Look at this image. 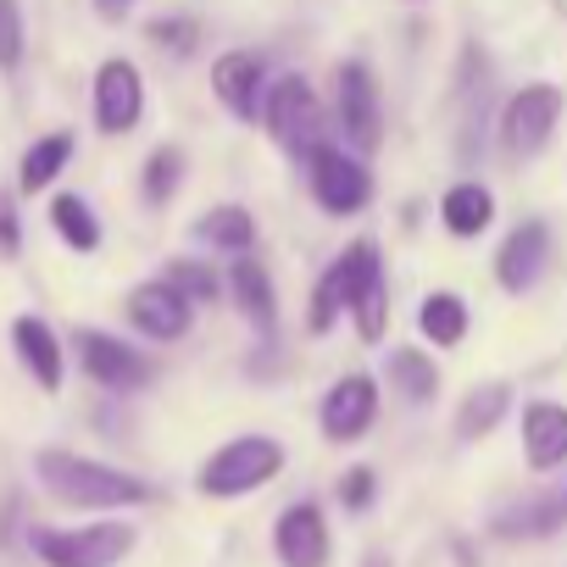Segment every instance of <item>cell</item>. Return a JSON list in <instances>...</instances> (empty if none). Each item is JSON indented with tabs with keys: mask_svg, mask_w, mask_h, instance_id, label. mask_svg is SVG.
Returning a JSON list of instances; mask_svg holds the SVG:
<instances>
[{
	"mask_svg": "<svg viewBox=\"0 0 567 567\" xmlns=\"http://www.w3.org/2000/svg\"><path fill=\"white\" fill-rule=\"evenodd\" d=\"M34 478L45 484L51 501L62 506H79V512H117V506H145L156 489L128 473V467H112V462H95V456H79V451H62V445H45L34 451Z\"/></svg>",
	"mask_w": 567,
	"mask_h": 567,
	"instance_id": "1",
	"label": "cell"
},
{
	"mask_svg": "<svg viewBox=\"0 0 567 567\" xmlns=\"http://www.w3.org/2000/svg\"><path fill=\"white\" fill-rule=\"evenodd\" d=\"M278 473H284V445L272 434H234L200 462L195 489L206 501H239V495L267 489Z\"/></svg>",
	"mask_w": 567,
	"mask_h": 567,
	"instance_id": "2",
	"label": "cell"
},
{
	"mask_svg": "<svg viewBox=\"0 0 567 567\" xmlns=\"http://www.w3.org/2000/svg\"><path fill=\"white\" fill-rule=\"evenodd\" d=\"M29 545L45 567H117L140 545V528L123 517H95L79 528H34Z\"/></svg>",
	"mask_w": 567,
	"mask_h": 567,
	"instance_id": "3",
	"label": "cell"
},
{
	"mask_svg": "<svg viewBox=\"0 0 567 567\" xmlns=\"http://www.w3.org/2000/svg\"><path fill=\"white\" fill-rule=\"evenodd\" d=\"M561 112H567V95H561L550 79H534V84L512 90V95H506V106H501V123H495L501 151H506L512 162L539 156V151L550 145V134H556Z\"/></svg>",
	"mask_w": 567,
	"mask_h": 567,
	"instance_id": "4",
	"label": "cell"
},
{
	"mask_svg": "<svg viewBox=\"0 0 567 567\" xmlns=\"http://www.w3.org/2000/svg\"><path fill=\"white\" fill-rule=\"evenodd\" d=\"M307 189H312V200L329 217H357L373 200V173H368L362 151L334 145V140H318L307 151Z\"/></svg>",
	"mask_w": 567,
	"mask_h": 567,
	"instance_id": "5",
	"label": "cell"
},
{
	"mask_svg": "<svg viewBox=\"0 0 567 567\" xmlns=\"http://www.w3.org/2000/svg\"><path fill=\"white\" fill-rule=\"evenodd\" d=\"M261 128L290 151V156H307L318 140H323V106L312 95V84L301 73H278L267 84V101H261Z\"/></svg>",
	"mask_w": 567,
	"mask_h": 567,
	"instance_id": "6",
	"label": "cell"
},
{
	"mask_svg": "<svg viewBox=\"0 0 567 567\" xmlns=\"http://www.w3.org/2000/svg\"><path fill=\"white\" fill-rule=\"evenodd\" d=\"M73 351H79V368L101 390H112V395H134V390H145L156 379V362L145 351H134L128 340L106 334V329H79L73 334Z\"/></svg>",
	"mask_w": 567,
	"mask_h": 567,
	"instance_id": "7",
	"label": "cell"
},
{
	"mask_svg": "<svg viewBox=\"0 0 567 567\" xmlns=\"http://www.w3.org/2000/svg\"><path fill=\"white\" fill-rule=\"evenodd\" d=\"M90 106H95V128H101L106 140L134 134L140 117H145V73H140L128 56H106V62L95 68Z\"/></svg>",
	"mask_w": 567,
	"mask_h": 567,
	"instance_id": "8",
	"label": "cell"
},
{
	"mask_svg": "<svg viewBox=\"0 0 567 567\" xmlns=\"http://www.w3.org/2000/svg\"><path fill=\"white\" fill-rule=\"evenodd\" d=\"M334 106H340V128H346V145L351 151H379L384 140V95H379V79L368 62H340L334 73Z\"/></svg>",
	"mask_w": 567,
	"mask_h": 567,
	"instance_id": "9",
	"label": "cell"
},
{
	"mask_svg": "<svg viewBox=\"0 0 567 567\" xmlns=\"http://www.w3.org/2000/svg\"><path fill=\"white\" fill-rule=\"evenodd\" d=\"M368 267H379V245L373 239H351L329 261V272L318 278V290H312V312H307V329L312 334H329L351 312V296H357V284L368 278Z\"/></svg>",
	"mask_w": 567,
	"mask_h": 567,
	"instance_id": "10",
	"label": "cell"
},
{
	"mask_svg": "<svg viewBox=\"0 0 567 567\" xmlns=\"http://www.w3.org/2000/svg\"><path fill=\"white\" fill-rule=\"evenodd\" d=\"M379 423V379L373 373H346L329 384L323 406H318V429L329 445H357L368 429Z\"/></svg>",
	"mask_w": 567,
	"mask_h": 567,
	"instance_id": "11",
	"label": "cell"
},
{
	"mask_svg": "<svg viewBox=\"0 0 567 567\" xmlns=\"http://www.w3.org/2000/svg\"><path fill=\"white\" fill-rule=\"evenodd\" d=\"M123 312H128V323H134L145 340H156V346L184 340V334H189V323H195V301H189V296H178L162 272H156V278H145V284H134V290L123 296Z\"/></svg>",
	"mask_w": 567,
	"mask_h": 567,
	"instance_id": "12",
	"label": "cell"
},
{
	"mask_svg": "<svg viewBox=\"0 0 567 567\" xmlns=\"http://www.w3.org/2000/svg\"><path fill=\"white\" fill-rule=\"evenodd\" d=\"M272 556L284 567H329L334 539H329V517H323L318 501H296V506L278 512V523H272Z\"/></svg>",
	"mask_w": 567,
	"mask_h": 567,
	"instance_id": "13",
	"label": "cell"
},
{
	"mask_svg": "<svg viewBox=\"0 0 567 567\" xmlns=\"http://www.w3.org/2000/svg\"><path fill=\"white\" fill-rule=\"evenodd\" d=\"M545 261H550V223L545 217H523L495 250V284L506 296H528L534 284L545 278Z\"/></svg>",
	"mask_w": 567,
	"mask_h": 567,
	"instance_id": "14",
	"label": "cell"
},
{
	"mask_svg": "<svg viewBox=\"0 0 567 567\" xmlns=\"http://www.w3.org/2000/svg\"><path fill=\"white\" fill-rule=\"evenodd\" d=\"M267 62L256 51H223L212 62V95L223 101L228 117L239 123H261V101H267Z\"/></svg>",
	"mask_w": 567,
	"mask_h": 567,
	"instance_id": "15",
	"label": "cell"
},
{
	"mask_svg": "<svg viewBox=\"0 0 567 567\" xmlns=\"http://www.w3.org/2000/svg\"><path fill=\"white\" fill-rule=\"evenodd\" d=\"M12 351H18L23 373H29L45 395L62 390V379H68V351H62V334H56L45 318L23 312V318L12 323Z\"/></svg>",
	"mask_w": 567,
	"mask_h": 567,
	"instance_id": "16",
	"label": "cell"
},
{
	"mask_svg": "<svg viewBox=\"0 0 567 567\" xmlns=\"http://www.w3.org/2000/svg\"><path fill=\"white\" fill-rule=\"evenodd\" d=\"M489 528L501 539H545V534L567 528V484H550V489H539V495H528L517 506H501L489 517Z\"/></svg>",
	"mask_w": 567,
	"mask_h": 567,
	"instance_id": "17",
	"label": "cell"
},
{
	"mask_svg": "<svg viewBox=\"0 0 567 567\" xmlns=\"http://www.w3.org/2000/svg\"><path fill=\"white\" fill-rule=\"evenodd\" d=\"M523 456L534 473L567 467V406L561 401H528L523 406Z\"/></svg>",
	"mask_w": 567,
	"mask_h": 567,
	"instance_id": "18",
	"label": "cell"
},
{
	"mask_svg": "<svg viewBox=\"0 0 567 567\" xmlns=\"http://www.w3.org/2000/svg\"><path fill=\"white\" fill-rule=\"evenodd\" d=\"M228 301L239 307L245 323H256L261 334H272V323H278V290H272V272L250 250L234 256V267H228Z\"/></svg>",
	"mask_w": 567,
	"mask_h": 567,
	"instance_id": "19",
	"label": "cell"
},
{
	"mask_svg": "<svg viewBox=\"0 0 567 567\" xmlns=\"http://www.w3.org/2000/svg\"><path fill=\"white\" fill-rule=\"evenodd\" d=\"M440 223H445V234H456V239H478V234L495 223V195H489L478 178H462V184H451V189L440 195Z\"/></svg>",
	"mask_w": 567,
	"mask_h": 567,
	"instance_id": "20",
	"label": "cell"
},
{
	"mask_svg": "<svg viewBox=\"0 0 567 567\" xmlns=\"http://www.w3.org/2000/svg\"><path fill=\"white\" fill-rule=\"evenodd\" d=\"M200 245H212V250H223V256H245V250H256V217L239 206V200H223V206H206L200 217H195V228H189Z\"/></svg>",
	"mask_w": 567,
	"mask_h": 567,
	"instance_id": "21",
	"label": "cell"
},
{
	"mask_svg": "<svg viewBox=\"0 0 567 567\" xmlns=\"http://www.w3.org/2000/svg\"><path fill=\"white\" fill-rule=\"evenodd\" d=\"M384 373H390V390L401 401H412V406H429L440 395V362L429 351H417V346H390Z\"/></svg>",
	"mask_w": 567,
	"mask_h": 567,
	"instance_id": "22",
	"label": "cell"
},
{
	"mask_svg": "<svg viewBox=\"0 0 567 567\" xmlns=\"http://www.w3.org/2000/svg\"><path fill=\"white\" fill-rule=\"evenodd\" d=\"M467 329H473V312H467V301H462L456 290L423 296V307H417V334L434 340V351H456V346L467 340Z\"/></svg>",
	"mask_w": 567,
	"mask_h": 567,
	"instance_id": "23",
	"label": "cell"
},
{
	"mask_svg": "<svg viewBox=\"0 0 567 567\" xmlns=\"http://www.w3.org/2000/svg\"><path fill=\"white\" fill-rule=\"evenodd\" d=\"M68 162H73V134H68V128L40 134V140L23 151V162H18V189H23V195L51 189V184L68 173Z\"/></svg>",
	"mask_w": 567,
	"mask_h": 567,
	"instance_id": "24",
	"label": "cell"
},
{
	"mask_svg": "<svg viewBox=\"0 0 567 567\" xmlns=\"http://www.w3.org/2000/svg\"><path fill=\"white\" fill-rule=\"evenodd\" d=\"M506 412H512V384L506 379H489V384L467 390L462 406H456V440H484Z\"/></svg>",
	"mask_w": 567,
	"mask_h": 567,
	"instance_id": "25",
	"label": "cell"
},
{
	"mask_svg": "<svg viewBox=\"0 0 567 567\" xmlns=\"http://www.w3.org/2000/svg\"><path fill=\"white\" fill-rule=\"evenodd\" d=\"M351 323H357V334L368 340V346H379L384 334H390V278H384V261L357 284V296H351V312H346Z\"/></svg>",
	"mask_w": 567,
	"mask_h": 567,
	"instance_id": "26",
	"label": "cell"
},
{
	"mask_svg": "<svg viewBox=\"0 0 567 567\" xmlns=\"http://www.w3.org/2000/svg\"><path fill=\"white\" fill-rule=\"evenodd\" d=\"M51 228L73 245V250H101V217H95V206L84 200V195H56L51 200Z\"/></svg>",
	"mask_w": 567,
	"mask_h": 567,
	"instance_id": "27",
	"label": "cell"
},
{
	"mask_svg": "<svg viewBox=\"0 0 567 567\" xmlns=\"http://www.w3.org/2000/svg\"><path fill=\"white\" fill-rule=\"evenodd\" d=\"M162 278L173 284L178 296H189L195 307H212V301L223 296V278H217V267H212V261H200V256H173V261L162 267Z\"/></svg>",
	"mask_w": 567,
	"mask_h": 567,
	"instance_id": "28",
	"label": "cell"
},
{
	"mask_svg": "<svg viewBox=\"0 0 567 567\" xmlns=\"http://www.w3.org/2000/svg\"><path fill=\"white\" fill-rule=\"evenodd\" d=\"M178 184H184V151H178V145H156V151L145 156V173H140L145 200H151V206H167V200L178 195Z\"/></svg>",
	"mask_w": 567,
	"mask_h": 567,
	"instance_id": "29",
	"label": "cell"
},
{
	"mask_svg": "<svg viewBox=\"0 0 567 567\" xmlns=\"http://www.w3.org/2000/svg\"><path fill=\"white\" fill-rule=\"evenodd\" d=\"M29 56V23H23V0H0V73H18Z\"/></svg>",
	"mask_w": 567,
	"mask_h": 567,
	"instance_id": "30",
	"label": "cell"
},
{
	"mask_svg": "<svg viewBox=\"0 0 567 567\" xmlns=\"http://www.w3.org/2000/svg\"><path fill=\"white\" fill-rule=\"evenodd\" d=\"M145 40H151L156 51H167V56H189L195 40H200V23L184 18V12H173V18H151V23H145Z\"/></svg>",
	"mask_w": 567,
	"mask_h": 567,
	"instance_id": "31",
	"label": "cell"
},
{
	"mask_svg": "<svg viewBox=\"0 0 567 567\" xmlns=\"http://www.w3.org/2000/svg\"><path fill=\"white\" fill-rule=\"evenodd\" d=\"M373 495H379V473H373V467H351V473L340 478V506H346V512H368Z\"/></svg>",
	"mask_w": 567,
	"mask_h": 567,
	"instance_id": "32",
	"label": "cell"
},
{
	"mask_svg": "<svg viewBox=\"0 0 567 567\" xmlns=\"http://www.w3.org/2000/svg\"><path fill=\"white\" fill-rule=\"evenodd\" d=\"M18 250H23V212L12 189H0V256L18 261Z\"/></svg>",
	"mask_w": 567,
	"mask_h": 567,
	"instance_id": "33",
	"label": "cell"
},
{
	"mask_svg": "<svg viewBox=\"0 0 567 567\" xmlns=\"http://www.w3.org/2000/svg\"><path fill=\"white\" fill-rule=\"evenodd\" d=\"M95 7H101V18H123V12H128V0H95Z\"/></svg>",
	"mask_w": 567,
	"mask_h": 567,
	"instance_id": "34",
	"label": "cell"
}]
</instances>
